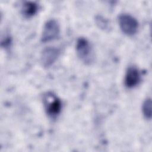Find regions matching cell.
<instances>
[{"mask_svg": "<svg viewBox=\"0 0 152 152\" xmlns=\"http://www.w3.org/2000/svg\"><path fill=\"white\" fill-rule=\"evenodd\" d=\"M76 52L78 58L84 64L91 65L94 62L95 55L90 42L85 37H80L76 42Z\"/></svg>", "mask_w": 152, "mask_h": 152, "instance_id": "cell-1", "label": "cell"}, {"mask_svg": "<svg viewBox=\"0 0 152 152\" xmlns=\"http://www.w3.org/2000/svg\"><path fill=\"white\" fill-rule=\"evenodd\" d=\"M43 103L46 113L50 119H56L62 109L61 100L51 92L46 93L43 97Z\"/></svg>", "mask_w": 152, "mask_h": 152, "instance_id": "cell-2", "label": "cell"}, {"mask_svg": "<svg viewBox=\"0 0 152 152\" xmlns=\"http://www.w3.org/2000/svg\"><path fill=\"white\" fill-rule=\"evenodd\" d=\"M118 23L121 31L127 36H134L138 31V22L131 14L126 13L120 14L118 17Z\"/></svg>", "mask_w": 152, "mask_h": 152, "instance_id": "cell-3", "label": "cell"}, {"mask_svg": "<svg viewBox=\"0 0 152 152\" xmlns=\"http://www.w3.org/2000/svg\"><path fill=\"white\" fill-rule=\"evenodd\" d=\"M60 34V27L58 21L54 19L48 20L44 24L41 35V41L49 42L56 39Z\"/></svg>", "mask_w": 152, "mask_h": 152, "instance_id": "cell-4", "label": "cell"}, {"mask_svg": "<svg viewBox=\"0 0 152 152\" xmlns=\"http://www.w3.org/2000/svg\"><path fill=\"white\" fill-rule=\"evenodd\" d=\"M61 54L60 49L57 47L49 46L45 48L40 55V62L44 67H49L52 65L59 58Z\"/></svg>", "mask_w": 152, "mask_h": 152, "instance_id": "cell-5", "label": "cell"}, {"mask_svg": "<svg viewBox=\"0 0 152 152\" xmlns=\"http://www.w3.org/2000/svg\"><path fill=\"white\" fill-rule=\"evenodd\" d=\"M141 80V75L138 68L134 65L127 68L125 77L124 84L128 88H132L138 86Z\"/></svg>", "mask_w": 152, "mask_h": 152, "instance_id": "cell-6", "label": "cell"}, {"mask_svg": "<svg viewBox=\"0 0 152 152\" xmlns=\"http://www.w3.org/2000/svg\"><path fill=\"white\" fill-rule=\"evenodd\" d=\"M39 7L36 3L32 1H26L21 6V12L26 18H31L38 11Z\"/></svg>", "mask_w": 152, "mask_h": 152, "instance_id": "cell-7", "label": "cell"}, {"mask_svg": "<svg viewBox=\"0 0 152 152\" xmlns=\"http://www.w3.org/2000/svg\"><path fill=\"white\" fill-rule=\"evenodd\" d=\"M142 113L144 117L148 120L151 118V99L150 97L146 98L142 104Z\"/></svg>", "mask_w": 152, "mask_h": 152, "instance_id": "cell-8", "label": "cell"}, {"mask_svg": "<svg viewBox=\"0 0 152 152\" xmlns=\"http://www.w3.org/2000/svg\"><path fill=\"white\" fill-rule=\"evenodd\" d=\"M96 23L102 28H106L108 26V23L104 18L98 17L96 18Z\"/></svg>", "mask_w": 152, "mask_h": 152, "instance_id": "cell-9", "label": "cell"}]
</instances>
